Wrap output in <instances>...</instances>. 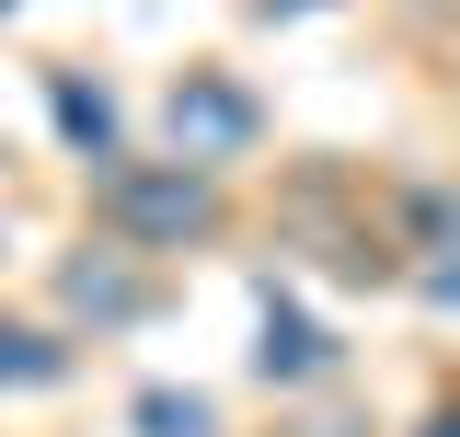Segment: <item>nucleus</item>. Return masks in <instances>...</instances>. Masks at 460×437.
Here are the masks:
<instances>
[{
  "label": "nucleus",
  "mask_w": 460,
  "mask_h": 437,
  "mask_svg": "<svg viewBox=\"0 0 460 437\" xmlns=\"http://www.w3.org/2000/svg\"><path fill=\"white\" fill-rule=\"evenodd\" d=\"M93 208H104L115 242H138V254H184V242L219 230V173H196V162H104Z\"/></svg>",
  "instance_id": "1"
},
{
  "label": "nucleus",
  "mask_w": 460,
  "mask_h": 437,
  "mask_svg": "<svg viewBox=\"0 0 460 437\" xmlns=\"http://www.w3.org/2000/svg\"><path fill=\"white\" fill-rule=\"evenodd\" d=\"M162 127H172V162L219 173V162H242V150L265 138V104H253L230 69H184V81H172V104H162Z\"/></svg>",
  "instance_id": "2"
},
{
  "label": "nucleus",
  "mask_w": 460,
  "mask_h": 437,
  "mask_svg": "<svg viewBox=\"0 0 460 437\" xmlns=\"http://www.w3.org/2000/svg\"><path fill=\"white\" fill-rule=\"evenodd\" d=\"M58 311L93 334H127V323H150V276H127L115 254H69L58 265Z\"/></svg>",
  "instance_id": "3"
},
{
  "label": "nucleus",
  "mask_w": 460,
  "mask_h": 437,
  "mask_svg": "<svg viewBox=\"0 0 460 437\" xmlns=\"http://www.w3.org/2000/svg\"><path fill=\"white\" fill-rule=\"evenodd\" d=\"M253 369H265L277 391H311L323 369H334V334L311 323V311H288L277 288H265V345H253Z\"/></svg>",
  "instance_id": "4"
},
{
  "label": "nucleus",
  "mask_w": 460,
  "mask_h": 437,
  "mask_svg": "<svg viewBox=\"0 0 460 437\" xmlns=\"http://www.w3.org/2000/svg\"><path fill=\"white\" fill-rule=\"evenodd\" d=\"M47 115H58V138H69V150H93V162H127V150H115V93H104V81L58 69V81H47Z\"/></svg>",
  "instance_id": "5"
},
{
  "label": "nucleus",
  "mask_w": 460,
  "mask_h": 437,
  "mask_svg": "<svg viewBox=\"0 0 460 437\" xmlns=\"http://www.w3.org/2000/svg\"><path fill=\"white\" fill-rule=\"evenodd\" d=\"M58 380H69V345L47 323H12L0 311V391H58Z\"/></svg>",
  "instance_id": "6"
},
{
  "label": "nucleus",
  "mask_w": 460,
  "mask_h": 437,
  "mask_svg": "<svg viewBox=\"0 0 460 437\" xmlns=\"http://www.w3.org/2000/svg\"><path fill=\"white\" fill-rule=\"evenodd\" d=\"M127 426L138 437H219V403H208V391H138V403H127Z\"/></svg>",
  "instance_id": "7"
},
{
  "label": "nucleus",
  "mask_w": 460,
  "mask_h": 437,
  "mask_svg": "<svg viewBox=\"0 0 460 437\" xmlns=\"http://www.w3.org/2000/svg\"><path fill=\"white\" fill-rule=\"evenodd\" d=\"M265 23H299V12H334V0H253Z\"/></svg>",
  "instance_id": "8"
},
{
  "label": "nucleus",
  "mask_w": 460,
  "mask_h": 437,
  "mask_svg": "<svg viewBox=\"0 0 460 437\" xmlns=\"http://www.w3.org/2000/svg\"><path fill=\"white\" fill-rule=\"evenodd\" d=\"M426 299H438V311H449V299H460V265H426Z\"/></svg>",
  "instance_id": "9"
},
{
  "label": "nucleus",
  "mask_w": 460,
  "mask_h": 437,
  "mask_svg": "<svg viewBox=\"0 0 460 437\" xmlns=\"http://www.w3.org/2000/svg\"><path fill=\"white\" fill-rule=\"evenodd\" d=\"M426 437H460V403H438V415H426Z\"/></svg>",
  "instance_id": "10"
},
{
  "label": "nucleus",
  "mask_w": 460,
  "mask_h": 437,
  "mask_svg": "<svg viewBox=\"0 0 460 437\" xmlns=\"http://www.w3.org/2000/svg\"><path fill=\"white\" fill-rule=\"evenodd\" d=\"M0 12H12V0H0Z\"/></svg>",
  "instance_id": "11"
}]
</instances>
